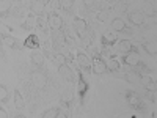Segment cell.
Listing matches in <instances>:
<instances>
[{"mask_svg": "<svg viewBox=\"0 0 157 118\" xmlns=\"http://www.w3.org/2000/svg\"><path fill=\"white\" fill-rule=\"evenodd\" d=\"M11 10V2L10 0H0V18H5Z\"/></svg>", "mask_w": 157, "mask_h": 118, "instance_id": "obj_13", "label": "cell"}, {"mask_svg": "<svg viewBox=\"0 0 157 118\" xmlns=\"http://www.w3.org/2000/svg\"><path fill=\"white\" fill-rule=\"evenodd\" d=\"M121 33H124V35H129V36H130V35H132L134 32H132V29H129V27H124V29L121 30Z\"/></svg>", "mask_w": 157, "mask_h": 118, "instance_id": "obj_29", "label": "cell"}, {"mask_svg": "<svg viewBox=\"0 0 157 118\" xmlns=\"http://www.w3.org/2000/svg\"><path fill=\"white\" fill-rule=\"evenodd\" d=\"M0 38L3 39V43H5L6 46H10V47H14V46H16V39L13 38V36H10V35H2Z\"/></svg>", "mask_w": 157, "mask_h": 118, "instance_id": "obj_21", "label": "cell"}, {"mask_svg": "<svg viewBox=\"0 0 157 118\" xmlns=\"http://www.w3.org/2000/svg\"><path fill=\"white\" fill-rule=\"evenodd\" d=\"M0 50H2V46H0ZM0 54H2V52H0Z\"/></svg>", "mask_w": 157, "mask_h": 118, "instance_id": "obj_33", "label": "cell"}, {"mask_svg": "<svg viewBox=\"0 0 157 118\" xmlns=\"http://www.w3.org/2000/svg\"><path fill=\"white\" fill-rule=\"evenodd\" d=\"M83 3H85L88 8H93V6H94V0H83Z\"/></svg>", "mask_w": 157, "mask_h": 118, "instance_id": "obj_30", "label": "cell"}, {"mask_svg": "<svg viewBox=\"0 0 157 118\" xmlns=\"http://www.w3.org/2000/svg\"><path fill=\"white\" fill-rule=\"evenodd\" d=\"M6 116H8L6 110H3V109H0V118H6Z\"/></svg>", "mask_w": 157, "mask_h": 118, "instance_id": "obj_32", "label": "cell"}, {"mask_svg": "<svg viewBox=\"0 0 157 118\" xmlns=\"http://www.w3.org/2000/svg\"><path fill=\"white\" fill-rule=\"evenodd\" d=\"M126 27V22H124V19L123 18H115L113 21H112V29L115 30V32H120L121 33V30Z\"/></svg>", "mask_w": 157, "mask_h": 118, "instance_id": "obj_12", "label": "cell"}, {"mask_svg": "<svg viewBox=\"0 0 157 118\" xmlns=\"http://www.w3.org/2000/svg\"><path fill=\"white\" fill-rule=\"evenodd\" d=\"M143 47L146 49V52L149 55H155V44L154 43H145L143 44Z\"/></svg>", "mask_w": 157, "mask_h": 118, "instance_id": "obj_23", "label": "cell"}, {"mask_svg": "<svg viewBox=\"0 0 157 118\" xmlns=\"http://www.w3.org/2000/svg\"><path fill=\"white\" fill-rule=\"evenodd\" d=\"M32 61L36 65V66H43V63H44V57H43V54L33 52V54H32Z\"/></svg>", "mask_w": 157, "mask_h": 118, "instance_id": "obj_18", "label": "cell"}, {"mask_svg": "<svg viewBox=\"0 0 157 118\" xmlns=\"http://www.w3.org/2000/svg\"><path fill=\"white\" fill-rule=\"evenodd\" d=\"M54 61L58 63V65H64V63H66V57H64L63 54H55L54 55Z\"/></svg>", "mask_w": 157, "mask_h": 118, "instance_id": "obj_24", "label": "cell"}, {"mask_svg": "<svg viewBox=\"0 0 157 118\" xmlns=\"http://www.w3.org/2000/svg\"><path fill=\"white\" fill-rule=\"evenodd\" d=\"M91 69H93L94 74H104L107 71V63L105 60H104L102 57H94L93 60H91Z\"/></svg>", "mask_w": 157, "mask_h": 118, "instance_id": "obj_2", "label": "cell"}, {"mask_svg": "<svg viewBox=\"0 0 157 118\" xmlns=\"http://www.w3.org/2000/svg\"><path fill=\"white\" fill-rule=\"evenodd\" d=\"M8 98H10V93L5 85H0V102H8Z\"/></svg>", "mask_w": 157, "mask_h": 118, "instance_id": "obj_19", "label": "cell"}, {"mask_svg": "<svg viewBox=\"0 0 157 118\" xmlns=\"http://www.w3.org/2000/svg\"><path fill=\"white\" fill-rule=\"evenodd\" d=\"M46 11V3L43 0H33L32 5H30V13L35 16H43Z\"/></svg>", "mask_w": 157, "mask_h": 118, "instance_id": "obj_4", "label": "cell"}, {"mask_svg": "<svg viewBox=\"0 0 157 118\" xmlns=\"http://www.w3.org/2000/svg\"><path fill=\"white\" fill-rule=\"evenodd\" d=\"M105 63H107V71H110V73L120 69V61H118L115 57H112V58H110L109 61H105Z\"/></svg>", "mask_w": 157, "mask_h": 118, "instance_id": "obj_16", "label": "cell"}, {"mask_svg": "<svg viewBox=\"0 0 157 118\" xmlns=\"http://www.w3.org/2000/svg\"><path fill=\"white\" fill-rule=\"evenodd\" d=\"M127 19H129L130 24H134V25H143V22H145V16H143L141 11H132V13H129Z\"/></svg>", "mask_w": 157, "mask_h": 118, "instance_id": "obj_5", "label": "cell"}, {"mask_svg": "<svg viewBox=\"0 0 157 118\" xmlns=\"http://www.w3.org/2000/svg\"><path fill=\"white\" fill-rule=\"evenodd\" d=\"M105 19H107V11H99L98 21H105Z\"/></svg>", "mask_w": 157, "mask_h": 118, "instance_id": "obj_26", "label": "cell"}, {"mask_svg": "<svg viewBox=\"0 0 157 118\" xmlns=\"http://www.w3.org/2000/svg\"><path fill=\"white\" fill-rule=\"evenodd\" d=\"M60 6L64 11H71L72 6H74V0H60Z\"/></svg>", "mask_w": 157, "mask_h": 118, "instance_id": "obj_20", "label": "cell"}, {"mask_svg": "<svg viewBox=\"0 0 157 118\" xmlns=\"http://www.w3.org/2000/svg\"><path fill=\"white\" fill-rule=\"evenodd\" d=\"M50 2H52V6H54L55 10L61 8V6H60V0H50Z\"/></svg>", "mask_w": 157, "mask_h": 118, "instance_id": "obj_31", "label": "cell"}, {"mask_svg": "<svg viewBox=\"0 0 157 118\" xmlns=\"http://www.w3.org/2000/svg\"><path fill=\"white\" fill-rule=\"evenodd\" d=\"M138 54L137 52H127V54H124V58H123V61H124V65H127V66H135V65L138 63Z\"/></svg>", "mask_w": 157, "mask_h": 118, "instance_id": "obj_7", "label": "cell"}, {"mask_svg": "<svg viewBox=\"0 0 157 118\" xmlns=\"http://www.w3.org/2000/svg\"><path fill=\"white\" fill-rule=\"evenodd\" d=\"M134 69H135V73L138 74V77H143V76H146V74H149V73H151V71H149V68H148L143 61H140V60H138V63L134 66Z\"/></svg>", "mask_w": 157, "mask_h": 118, "instance_id": "obj_10", "label": "cell"}, {"mask_svg": "<svg viewBox=\"0 0 157 118\" xmlns=\"http://www.w3.org/2000/svg\"><path fill=\"white\" fill-rule=\"evenodd\" d=\"M13 96H14V106H16V109H24L25 107V98L21 95V91L14 90V91H13Z\"/></svg>", "mask_w": 157, "mask_h": 118, "instance_id": "obj_9", "label": "cell"}, {"mask_svg": "<svg viewBox=\"0 0 157 118\" xmlns=\"http://www.w3.org/2000/svg\"><path fill=\"white\" fill-rule=\"evenodd\" d=\"M105 38H107L105 43H110V44H115V41H116V36L115 35H107Z\"/></svg>", "mask_w": 157, "mask_h": 118, "instance_id": "obj_25", "label": "cell"}, {"mask_svg": "<svg viewBox=\"0 0 157 118\" xmlns=\"http://www.w3.org/2000/svg\"><path fill=\"white\" fill-rule=\"evenodd\" d=\"M35 27H38L39 30H41V32H44V33H47V32H49V25H47V21H46V19H43L41 16H36Z\"/></svg>", "mask_w": 157, "mask_h": 118, "instance_id": "obj_14", "label": "cell"}, {"mask_svg": "<svg viewBox=\"0 0 157 118\" xmlns=\"http://www.w3.org/2000/svg\"><path fill=\"white\" fill-rule=\"evenodd\" d=\"M39 46V41H38V38L36 35H30L27 39H25V47H30V49H36Z\"/></svg>", "mask_w": 157, "mask_h": 118, "instance_id": "obj_15", "label": "cell"}, {"mask_svg": "<svg viewBox=\"0 0 157 118\" xmlns=\"http://www.w3.org/2000/svg\"><path fill=\"white\" fill-rule=\"evenodd\" d=\"M44 47H46V54H47V55H50V52H52V46H50V41H46Z\"/></svg>", "mask_w": 157, "mask_h": 118, "instance_id": "obj_28", "label": "cell"}, {"mask_svg": "<svg viewBox=\"0 0 157 118\" xmlns=\"http://www.w3.org/2000/svg\"><path fill=\"white\" fill-rule=\"evenodd\" d=\"M41 116H43V118H57V116H58V109H49V110H46Z\"/></svg>", "mask_w": 157, "mask_h": 118, "instance_id": "obj_22", "label": "cell"}, {"mask_svg": "<svg viewBox=\"0 0 157 118\" xmlns=\"http://www.w3.org/2000/svg\"><path fill=\"white\" fill-rule=\"evenodd\" d=\"M74 30L77 32V35H83L85 32H88V24L85 19L82 18H75L74 19Z\"/></svg>", "mask_w": 157, "mask_h": 118, "instance_id": "obj_6", "label": "cell"}, {"mask_svg": "<svg viewBox=\"0 0 157 118\" xmlns=\"http://www.w3.org/2000/svg\"><path fill=\"white\" fill-rule=\"evenodd\" d=\"M77 63H78V66H80L82 69H85V71H91V58L86 55V54H83V52H77Z\"/></svg>", "mask_w": 157, "mask_h": 118, "instance_id": "obj_3", "label": "cell"}, {"mask_svg": "<svg viewBox=\"0 0 157 118\" xmlns=\"http://www.w3.org/2000/svg\"><path fill=\"white\" fill-rule=\"evenodd\" d=\"M148 98H149L152 102H155V93H154V90H148Z\"/></svg>", "mask_w": 157, "mask_h": 118, "instance_id": "obj_27", "label": "cell"}, {"mask_svg": "<svg viewBox=\"0 0 157 118\" xmlns=\"http://www.w3.org/2000/svg\"><path fill=\"white\" fill-rule=\"evenodd\" d=\"M58 71H60V74L66 79V81H72V71L69 69V66L66 63L64 65H58Z\"/></svg>", "mask_w": 157, "mask_h": 118, "instance_id": "obj_11", "label": "cell"}, {"mask_svg": "<svg viewBox=\"0 0 157 118\" xmlns=\"http://www.w3.org/2000/svg\"><path fill=\"white\" fill-rule=\"evenodd\" d=\"M33 84L38 88H44L46 84H47V77L44 74H41V73H35L33 74Z\"/></svg>", "mask_w": 157, "mask_h": 118, "instance_id": "obj_8", "label": "cell"}, {"mask_svg": "<svg viewBox=\"0 0 157 118\" xmlns=\"http://www.w3.org/2000/svg\"><path fill=\"white\" fill-rule=\"evenodd\" d=\"M130 49H132V43H130L129 39H123L120 43V52L121 54H127V52H130Z\"/></svg>", "mask_w": 157, "mask_h": 118, "instance_id": "obj_17", "label": "cell"}, {"mask_svg": "<svg viewBox=\"0 0 157 118\" xmlns=\"http://www.w3.org/2000/svg\"><path fill=\"white\" fill-rule=\"evenodd\" d=\"M47 25H49V29L52 32H60L63 29L64 22H63V18L58 14V13H52V14L47 16Z\"/></svg>", "mask_w": 157, "mask_h": 118, "instance_id": "obj_1", "label": "cell"}]
</instances>
